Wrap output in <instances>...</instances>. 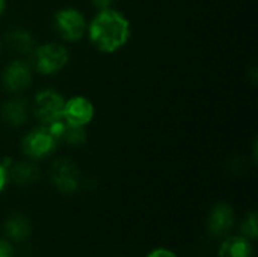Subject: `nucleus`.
<instances>
[{"label": "nucleus", "mask_w": 258, "mask_h": 257, "mask_svg": "<svg viewBox=\"0 0 258 257\" xmlns=\"http://www.w3.org/2000/svg\"><path fill=\"white\" fill-rule=\"evenodd\" d=\"M130 21L112 8L101 9L89 24V39L103 53H115L130 38Z\"/></svg>", "instance_id": "1"}, {"label": "nucleus", "mask_w": 258, "mask_h": 257, "mask_svg": "<svg viewBox=\"0 0 258 257\" xmlns=\"http://www.w3.org/2000/svg\"><path fill=\"white\" fill-rule=\"evenodd\" d=\"M68 64V52L63 45L48 42L36 47L32 53L33 68L45 76L59 73Z\"/></svg>", "instance_id": "2"}, {"label": "nucleus", "mask_w": 258, "mask_h": 257, "mask_svg": "<svg viewBox=\"0 0 258 257\" xmlns=\"http://www.w3.org/2000/svg\"><path fill=\"white\" fill-rule=\"evenodd\" d=\"M56 145H57V141L51 136L48 129L42 126V127L33 129L24 136L21 142V150L24 156H27L29 159L38 161V159H44L50 156L54 151Z\"/></svg>", "instance_id": "3"}, {"label": "nucleus", "mask_w": 258, "mask_h": 257, "mask_svg": "<svg viewBox=\"0 0 258 257\" xmlns=\"http://www.w3.org/2000/svg\"><path fill=\"white\" fill-rule=\"evenodd\" d=\"M54 26L57 33L70 42L79 41L86 32V20L83 14L74 8H63L54 14Z\"/></svg>", "instance_id": "4"}, {"label": "nucleus", "mask_w": 258, "mask_h": 257, "mask_svg": "<svg viewBox=\"0 0 258 257\" xmlns=\"http://www.w3.org/2000/svg\"><path fill=\"white\" fill-rule=\"evenodd\" d=\"M63 105H65V98L59 92L53 89H44L35 95L33 112L41 123L48 124L62 118Z\"/></svg>", "instance_id": "5"}, {"label": "nucleus", "mask_w": 258, "mask_h": 257, "mask_svg": "<svg viewBox=\"0 0 258 257\" xmlns=\"http://www.w3.org/2000/svg\"><path fill=\"white\" fill-rule=\"evenodd\" d=\"M51 182L62 194H74L80 185L79 168L68 159H59L51 167Z\"/></svg>", "instance_id": "6"}, {"label": "nucleus", "mask_w": 258, "mask_h": 257, "mask_svg": "<svg viewBox=\"0 0 258 257\" xmlns=\"http://www.w3.org/2000/svg\"><path fill=\"white\" fill-rule=\"evenodd\" d=\"M62 118L73 126L85 127L94 118V105L82 95L71 97L63 105Z\"/></svg>", "instance_id": "7"}, {"label": "nucleus", "mask_w": 258, "mask_h": 257, "mask_svg": "<svg viewBox=\"0 0 258 257\" xmlns=\"http://www.w3.org/2000/svg\"><path fill=\"white\" fill-rule=\"evenodd\" d=\"M234 226V209L227 203H218L209 214L207 230L213 238L227 236Z\"/></svg>", "instance_id": "8"}, {"label": "nucleus", "mask_w": 258, "mask_h": 257, "mask_svg": "<svg viewBox=\"0 0 258 257\" xmlns=\"http://www.w3.org/2000/svg\"><path fill=\"white\" fill-rule=\"evenodd\" d=\"M32 82V70L23 61L11 62L3 71V85L11 92L24 91Z\"/></svg>", "instance_id": "9"}, {"label": "nucleus", "mask_w": 258, "mask_h": 257, "mask_svg": "<svg viewBox=\"0 0 258 257\" xmlns=\"http://www.w3.org/2000/svg\"><path fill=\"white\" fill-rule=\"evenodd\" d=\"M3 230H5V235L8 236V241L24 242L30 236L32 227H30V221L24 215L12 214L5 221Z\"/></svg>", "instance_id": "10"}, {"label": "nucleus", "mask_w": 258, "mask_h": 257, "mask_svg": "<svg viewBox=\"0 0 258 257\" xmlns=\"http://www.w3.org/2000/svg\"><path fill=\"white\" fill-rule=\"evenodd\" d=\"M218 257H254L252 244L245 236H228L221 244Z\"/></svg>", "instance_id": "11"}, {"label": "nucleus", "mask_w": 258, "mask_h": 257, "mask_svg": "<svg viewBox=\"0 0 258 257\" xmlns=\"http://www.w3.org/2000/svg\"><path fill=\"white\" fill-rule=\"evenodd\" d=\"M8 176L9 180L15 182L20 186H24V185L35 183L39 177V171L30 162H17V164L12 162L11 165H8Z\"/></svg>", "instance_id": "12"}, {"label": "nucleus", "mask_w": 258, "mask_h": 257, "mask_svg": "<svg viewBox=\"0 0 258 257\" xmlns=\"http://www.w3.org/2000/svg\"><path fill=\"white\" fill-rule=\"evenodd\" d=\"M2 117L9 126H21L27 120V106L21 98L9 100L2 108Z\"/></svg>", "instance_id": "13"}, {"label": "nucleus", "mask_w": 258, "mask_h": 257, "mask_svg": "<svg viewBox=\"0 0 258 257\" xmlns=\"http://www.w3.org/2000/svg\"><path fill=\"white\" fill-rule=\"evenodd\" d=\"M6 44L12 52L17 53H30L33 50V38L26 30H12L6 36Z\"/></svg>", "instance_id": "14"}, {"label": "nucleus", "mask_w": 258, "mask_h": 257, "mask_svg": "<svg viewBox=\"0 0 258 257\" xmlns=\"http://www.w3.org/2000/svg\"><path fill=\"white\" fill-rule=\"evenodd\" d=\"M257 224H258L257 214L252 211V212H249V214L245 217V220H243V223H242V227H240L242 236H245V238H246V239H249L251 242H252V241H255L258 235Z\"/></svg>", "instance_id": "15"}, {"label": "nucleus", "mask_w": 258, "mask_h": 257, "mask_svg": "<svg viewBox=\"0 0 258 257\" xmlns=\"http://www.w3.org/2000/svg\"><path fill=\"white\" fill-rule=\"evenodd\" d=\"M0 257H15L14 247L8 239H0Z\"/></svg>", "instance_id": "16"}, {"label": "nucleus", "mask_w": 258, "mask_h": 257, "mask_svg": "<svg viewBox=\"0 0 258 257\" xmlns=\"http://www.w3.org/2000/svg\"><path fill=\"white\" fill-rule=\"evenodd\" d=\"M147 257H178L174 251L168 250V248H154L153 251H150Z\"/></svg>", "instance_id": "17"}, {"label": "nucleus", "mask_w": 258, "mask_h": 257, "mask_svg": "<svg viewBox=\"0 0 258 257\" xmlns=\"http://www.w3.org/2000/svg\"><path fill=\"white\" fill-rule=\"evenodd\" d=\"M9 182V176H8V168L5 167L3 162H0V194L5 191L6 185Z\"/></svg>", "instance_id": "18"}, {"label": "nucleus", "mask_w": 258, "mask_h": 257, "mask_svg": "<svg viewBox=\"0 0 258 257\" xmlns=\"http://www.w3.org/2000/svg\"><path fill=\"white\" fill-rule=\"evenodd\" d=\"M112 2H113V0H92V3H94L100 11H101V9H107V8H110Z\"/></svg>", "instance_id": "19"}, {"label": "nucleus", "mask_w": 258, "mask_h": 257, "mask_svg": "<svg viewBox=\"0 0 258 257\" xmlns=\"http://www.w3.org/2000/svg\"><path fill=\"white\" fill-rule=\"evenodd\" d=\"M5 9H6V0H0V15L5 12Z\"/></svg>", "instance_id": "20"}]
</instances>
